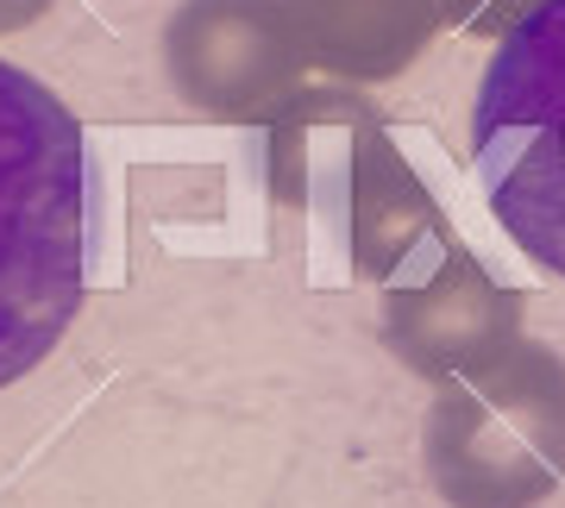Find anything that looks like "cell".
Listing matches in <instances>:
<instances>
[{"mask_svg": "<svg viewBox=\"0 0 565 508\" xmlns=\"http://www.w3.org/2000/svg\"><path fill=\"white\" fill-rule=\"evenodd\" d=\"M88 132L51 82L0 57V389L25 383L88 302Z\"/></svg>", "mask_w": 565, "mask_h": 508, "instance_id": "1", "label": "cell"}, {"mask_svg": "<svg viewBox=\"0 0 565 508\" xmlns=\"http://www.w3.org/2000/svg\"><path fill=\"white\" fill-rule=\"evenodd\" d=\"M163 76L202 120L245 126L277 114L308 69L289 0H177L158 39Z\"/></svg>", "mask_w": 565, "mask_h": 508, "instance_id": "4", "label": "cell"}, {"mask_svg": "<svg viewBox=\"0 0 565 508\" xmlns=\"http://www.w3.org/2000/svg\"><path fill=\"white\" fill-rule=\"evenodd\" d=\"M57 0H0V39H13V32H32V25L51 13Z\"/></svg>", "mask_w": 565, "mask_h": 508, "instance_id": "9", "label": "cell"}, {"mask_svg": "<svg viewBox=\"0 0 565 508\" xmlns=\"http://www.w3.org/2000/svg\"><path fill=\"white\" fill-rule=\"evenodd\" d=\"M422 458L446 508H546L565 489V358L546 339H509L446 377Z\"/></svg>", "mask_w": 565, "mask_h": 508, "instance_id": "2", "label": "cell"}, {"mask_svg": "<svg viewBox=\"0 0 565 508\" xmlns=\"http://www.w3.org/2000/svg\"><path fill=\"white\" fill-rule=\"evenodd\" d=\"M541 0H440V20L459 32H497L503 39L515 20H527Z\"/></svg>", "mask_w": 565, "mask_h": 508, "instance_id": "8", "label": "cell"}, {"mask_svg": "<svg viewBox=\"0 0 565 508\" xmlns=\"http://www.w3.org/2000/svg\"><path fill=\"white\" fill-rule=\"evenodd\" d=\"M522 339V289L497 283L452 233L384 283V346L415 377H459Z\"/></svg>", "mask_w": 565, "mask_h": 508, "instance_id": "5", "label": "cell"}, {"mask_svg": "<svg viewBox=\"0 0 565 508\" xmlns=\"http://www.w3.org/2000/svg\"><path fill=\"white\" fill-rule=\"evenodd\" d=\"M308 63L345 82H390L440 32V0H289Z\"/></svg>", "mask_w": 565, "mask_h": 508, "instance_id": "7", "label": "cell"}, {"mask_svg": "<svg viewBox=\"0 0 565 508\" xmlns=\"http://www.w3.org/2000/svg\"><path fill=\"white\" fill-rule=\"evenodd\" d=\"M471 163L497 226L565 283V0H541L497 39L471 107Z\"/></svg>", "mask_w": 565, "mask_h": 508, "instance_id": "3", "label": "cell"}, {"mask_svg": "<svg viewBox=\"0 0 565 508\" xmlns=\"http://www.w3.org/2000/svg\"><path fill=\"white\" fill-rule=\"evenodd\" d=\"M352 258L359 277L390 283L408 258H422L434 239H446L452 226L434 214L427 188L408 176V163L396 158V144L384 139V126L364 114L359 120V151H352Z\"/></svg>", "mask_w": 565, "mask_h": 508, "instance_id": "6", "label": "cell"}]
</instances>
